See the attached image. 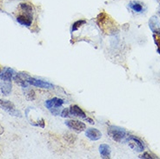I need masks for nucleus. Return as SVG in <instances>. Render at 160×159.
I'll return each mask as SVG.
<instances>
[{
	"instance_id": "obj_1",
	"label": "nucleus",
	"mask_w": 160,
	"mask_h": 159,
	"mask_svg": "<svg viewBox=\"0 0 160 159\" xmlns=\"http://www.w3.org/2000/svg\"><path fill=\"white\" fill-rule=\"evenodd\" d=\"M108 135L118 143L127 141V138H128L126 136L125 130H124L123 128L118 127V126H114V125H112L109 127Z\"/></svg>"
},
{
	"instance_id": "obj_2",
	"label": "nucleus",
	"mask_w": 160,
	"mask_h": 159,
	"mask_svg": "<svg viewBox=\"0 0 160 159\" xmlns=\"http://www.w3.org/2000/svg\"><path fill=\"white\" fill-rule=\"evenodd\" d=\"M0 108L2 110H4L5 112H7L9 114H11L12 116H16V117H21V114L18 111H17L15 105L10 102L8 100H3L0 99Z\"/></svg>"
},
{
	"instance_id": "obj_3",
	"label": "nucleus",
	"mask_w": 160,
	"mask_h": 159,
	"mask_svg": "<svg viewBox=\"0 0 160 159\" xmlns=\"http://www.w3.org/2000/svg\"><path fill=\"white\" fill-rule=\"evenodd\" d=\"M127 141L129 142V146L132 148V150L138 151V152H141V151H144V147L143 142L138 139V137L131 136V137H128Z\"/></svg>"
},
{
	"instance_id": "obj_4",
	"label": "nucleus",
	"mask_w": 160,
	"mask_h": 159,
	"mask_svg": "<svg viewBox=\"0 0 160 159\" xmlns=\"http://www.w3.org/2000/svg\"><path fill=\"white\" fill-rule=\"evenodd\" d=\"M27 83L29 84H32L33 86L43 88V89H52V88H53V85L52 84L48 83V82H44L43 80L40 79H36V78L32 77L30 76H29L28 78H27Z\"/></svg>"
},
{
	"instance_id": "obj_5",
	"label": "nucleus",
	"mask_w": 160,
	"mask_h": 159,
	"mask_svg": "<svg viewBox=\"0 0 160 159\" xmlns=\"http://www.w3.org/2000/svg\"><path fill=\"white\" fill-rule=\"evenodd\" d=\"M65 124L70 129H72L77 132H81V131H84L86 128L84 123L78 121V120H67V121H65Z\"/></svg>"
},
{
	"instance_id": "obj_6",
	"label": "nucleus",
	"mask_w": 160,
	"mask_h": 159,
	"mask_svg": "<svg viewBox=\"0 0 160 159\" xmlns=\"http://www.w3.org/2000/svg\"><path fill=\"white\" fill-rule=\"evenodd\" d=\"M63 103H64V100L58 97H53L52 99H49L45 102V106L52 112L55 109H58Z\"/></svg>"
},
{
	"instance_id": "obj_7",
	"label": "nucleus",
	"mask_w": 160,
	"mask_h": 159,
	"mask_svg": "<svg viewBox=\"0 0 160 159\" xmlns=\"http://www.w3.org/2000/svg\"><path fill=\"white\" fill-rule=\"evenodd\" d=\"M17 21L20 24L29 27V26L32 25V15H30V14H27V13L24 12V14H20V15L17 17Z\"/></svg>"
},
{
	"instance_id": "obj_8",
	"label": "nucleus",
	"mask_w": 160,
	"mask_h": 159,
	"mask_svg": "<svg viewBox=\"0 0 160 159\" xmlns=\"http://www.w3.org/2000/svg\"><path fill=\"white\" fill-rule=\"evenodd\" d=\"M85 135L88 137L89 139H91L92 141H97L101 138L102 137V133L100 132L98 130L94 129V128H90L87 131H85Z\"/></svg>"
},
{
	"instance_id": "obj_9",
	"label": "nucleus",
	"mask_w": 160,
	"mask_h": 159,
	"mask_svg": "<svg viewBox=\"0 0 160 159\" xmlns=\"http://www.w3.org/2000/svg\"><path fill=\"white\" fill-rule=\"evenodd\" d=\"M16 72H14L11 68H5L2 73H0V78L1 80H7V81H12L14 77Z\"/></svg>"
},
{
	"instance_id": "obj_10",
	"label": "nucleus",
	"mask_w": 160,
	"mask_h": 159,
	"mask_svg": "<svg viewBox=\"0 0 160 159\" xmlns=\"http://www.w3.org/2000/svg\"><path fill=\"white\" fill-rule=\"evenodd\" d=\"M0 90L3 93V95H9L12 92V83H11V81L2 80V82L0 84Z\"/></svg>"
},
{
	"instance_id": "obj_11",
	"label": "nucleus",
	"mask_w": 160,
	"mask_h": 159,
	"mask_svg": "<svg viewBox=\"0 0 160 159\" xmlns=\"http://www.w3.org/2000/svg\"><path fill=\"white\" fill-rule=\"evenodd\" d=\"M70 113H71V115L78 117H83V118L86 117L85 113L78 105H72V106H71V108H70Z\"/></svg>"
},
{
	"instance_id": "obj_12",
	"label": "nucleus",
	"mask_w": 160,
	"mask_h": 159,
	"mask_svg": "<svg viewBox=\"0 0 160 159\" xmlns=\"http://www.w3.org/2000/svg\"><path fill=\"white\" fill-rule=\"evenodd\" d=\"M99 152L103 158L111 157V148L107 144H101L99 147Z\"/></svg>"
},
{
	"instance_id": "obj_13",
	"label": "nucleus",
	"mask_w": 160,
	"mask_h": 159,
	"mask_svg": "<svg viewBox=\"0 0 160 159\" xmlns=\"http://www.w3.org/2000/svg\"><path fill=\"white\" fill-rule=\"evenodd\" d=\"M20 8L21 10L24 12V13H27V14H30V15H32V12H33V9L32 7L28 4H20Z\"/></svg>"
},
{
	"instance_id": "obj_14",
	"label": "nucleus",
	"mask_w": 160,
	"mask_h": 159,
	"mask_svg": "<svg viewBox=\"0 0 160 159\" xmlns=\"http://www.w3.org/2000/svg\"><path fill=\"white\" fill-rule=\"evenodd\" d=\"M130 7L136 12H141L143 11V6L138 2H132L130 4Z\"/></svg>"
},
{
	"instance_id": "obj_15",
	"label": "nucleus",
	"mask_w": 160,
	"mask_h": 159,
	"mask_svg": "<svg viewBox=\"0 0 160 159\" xmlns=\"http://www.w3.org/2000/svg\"><path fill=\"white\" fill-rule=\"evenodd\" d=\"M24 96H25L26 99L30 100V101L35 99V92H33L32 90H30V89L24 92Z\"/></svg>"
},
{
	"instance_id": "obj_16",
	"label": "nucleus",
	"mask_w": 160,
	"mask_h": 159,
	"mask_svg": "<svg viewBox=\"0 0 160 159\" xmlns=\"http://www.w3.org/2000/svg\"><path fill=\"white\" fill-rule=\"evenodd\" d=\"M85 24V21H84V20H79V21H77V22H75V23L73 24V25H72V32H75V31H77V30L79 28L82 24Z\"/></svg>"
},
{
	"instance_id": "obj_17",
	"label": "nucleus",
	"mask_w": 160,
	"mask_h": 159,
	"mask_svg": "<svg viewBox=\"0 0 160 159\" xmlns=\"http://www.w3.org/2000/svg\"><path fill=\"white\" fill-rule=\"evenodd\" d=\"M139 158H147V159H150V158H157V157L155 156H152L151 154H149L148 152H145L144 153L143 155L139 156Z\"/></svg>"
},
{
	"instance_id": "obj_18",
	"label": "nucleus",
	"mask_w": 160,
	"mask_h": 159,
	"mask_svg": "<svg viewBox=\"0 0 160 159\" xmlns=\"http://www.w3.org/2000/svg\"><path fill=\"white\" fill-rule=\"evenodd\" d=\"M61 116L63 117H70V110H68V109H64V110H63V112H62V113H61Z\"/></svg>"
},
{
	"instance_id": "obj_19",
	"label": "nucleus",
	"mask_w": 160,
	"mask_h": 159,
	"mask_svg": "<svg viewBox=\"0 0 160 159\" xmlns=\"http://www.w3.org/2000/svg\"><path fill=\"white\" fill-rule=\"evenodd\" d=\"M3 133H4V128H3L2 126H1V125H0V136L2 135Z\"/></svg>"
},
{
	"instance_id": "obj_20",
	"label": "nucleus",
	"mask_w": 160,
	"mask_h": 159,
	"mask_svg": "<svg viewBox=\"0 0 160 159\" xmlns=\"http://www.w3.org/2000/svg\"><path fill=\"white\" fill-rule=\"evenodd\" d=\"M86 120H87V121H89V123H94V122H93V121H92V119H90V118H86Z\"/></svg>"
},
{
	"instance_id": "obj_21",
	"label": "nucleus",
	"mask_w": 160,
	"mask_h": 159,
	"mask_svg": "<svg viewBox=\"0 0 160 159\" xmlns=\"http://www.w3.org/2000/svg\"><path fill=\"white\" fill-rule=\"evenodd\" d=\"M158 53L160 54V48H158Z\"/></svg>"
}]
</instances>
